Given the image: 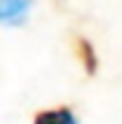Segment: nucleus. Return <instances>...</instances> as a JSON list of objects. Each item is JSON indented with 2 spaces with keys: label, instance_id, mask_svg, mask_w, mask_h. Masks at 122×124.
<instances>
[{
  "label": "nucleus",
  "instance_id": "obj_2",
  "mask_svg": "<svg viewBox=\"0 0 122 124\" xmlns=\"http://www.w3.org/2000/svg\"><path fill=\"white\" fill-rule=\"evenodd\" d=\"M74 53H77V61L82 63L85 74H96L98 71V55H96V48L88 37H74Z\"/></svg>",
  "mask_w": 122,
  "mask_h": 124
},
{
  "label": "nucleus",
  "instance_id": "obj_3",
  "mask_svg": "<svg viewBox=\"0 0 122 124\" xmlns=\"http://www.w3.org/2000/svg\"><path fill=\"white\" fill-rule=\"evenodd\" d=\"M32 124H77V116H74V111L69 106H58V108L40 111Z\"/></svg>",
  "mask_w": 122,
  "mask_h": 124
},
{
  "label": "nucleus",
  "instance_id": "obj_1",
  "mask_svg": "<svg viewBox=\"0 0 122 124\" xmlns=\"http://www.w3.org/2000/svg\"><path fill=\"white\" fill-rule=\"evenodd\" d=\"M32 0H0V24L21 26L29 16Z\"/></svg>",
  "mask_w": 122,
  "mask_h": 124
}]
</instances>
